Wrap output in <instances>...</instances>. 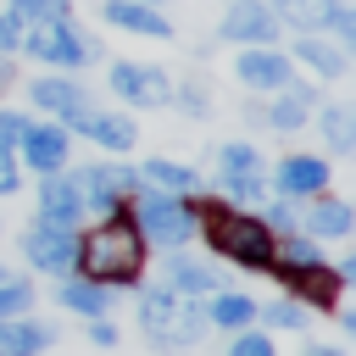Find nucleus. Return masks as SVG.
<instances>
[{
  "label": "nucleus",
  "instance_id": "obj_31",
  "mask_svg": "<svg viewBox=\"0 0 356 356\" xmlns=\"http://www.w3.org/2000/svg\"><path fill=\"white\" fill-rule=\"evenodd\" d=\"M328 28H334V33H339V50H345V44H356V11H350V6H345V0H339V6H334V22H328Z\"/></svg>",
  "mask_w": 356,
  "mask_h": 356
},
{
  "label": "nucleus",
  "instance_id": "obj_10",
  "mask_svg": "<svg viewBox=\"0 0 356 356\" xmlns=\"http://www.w3.org/2000/svg\"><path fill=\"white\" fill-rule=\"evenodd\" d=\"M28 95H33L39 111H50V117H61V122H83V111H89V95H83L72 78H33Z\"/></svg>",
  "mask_w": 356,
  "mask_h": 356
},
{
  "label": "nucleus",
  "instance_id": "obj_12",
  "mask_svg": "<svg viewBox=\"0 0 356 356\" xmlns=\"http://www.w3.org/2000/svg\"><path fill=\"white\" fill-rule=\"evenodd\" d=\"M234 72H239V83H250V89H284V83H289V56H278V50H267V44H250V50L234 61Z\"/></svg>",
  "mask_w": 356,
  "mask_h": 356
},
{
  "label": "nucleus",
  "instance_id": "obj_40",
  "mask_svg": "<svg viewBox=\"0 0 356 356\" xmlns=\"http://www.w3.org/2000/svg\"><path fill=\"white\" fill-rule=\"evenodd\" d=\"M0 278H6V273H0Z\"/></svg>",
  "mask_w": 356,
  "mask_h": 356
},
{
  "label": "nucleus",
  "instance_id": "obj_23",
  "mask_svg": "<svg viewBox=\"0 0 356 356\" xmlns=\"http://www.w3.org/2000/svg\"><path fill=\"white\" fill-rule=\"evenodd\" d=\"M145 178H150L156 189H167V195L195 189V167H184V161H145Z\"/></svg>",
  "mask_w": 356,
  "mask_h": 356
},
{
  "label": "nucleus",
  "instance_id": "obj_22",
  "mask_svg": "<svg viewBox=\"0 0 356 356\" xmlns=\"http://www.w3.org/2000/svg\"><path fill=\"white\" fill-rule=\"evenodd\" d=\"M61 300H67L72 312H83V317H100V312H106L100 278H72V284H61Z\"/></svg>",
  "mask_w": 356,
  "mask_h": 356
},
{
  "label": "nucleus",
  "instance_id": "obj_1",
  "mask_svg": "<svg viewBox=\"0 0 356 356\" xmlns=\"http://www.w3.org/2000/svg\"><path fill=\"white\" fill-rule=\"evenodd\" d=\"M78 267H83V278L134 284V273H139V228H134V222H122V217L100 222V228L78 245Z\"/></svg>",
  "mask_w": 356,
  "mask_h": 356
},
{
  "label": "nucleus",
  "instance_id": "obj_38",
  "mask_svg": "<svg viewBox=\"0 0 356 356\" xmlns=\"http://www.w3.org/2000/svg\"><path fill=\"white\" fill-rule=\"evenodd\" d=\"M17 184V167H11V156H6V145H0V189H11Z\"/></svg>",
  "mask_w": 356,
  "mask_h": 356
},
{
  "label": "nucleus",
  "instance_id": "obj_4",
  "mask_svg": "<svg viewBox=\"0 0 356 356\" xmlns=\"http://www.w3.org/2000/svg\"><path fill=\"white\" fill-rule=\"evenodd\" d=\"M139 323H145L156 339H178V345L200 339V328H206V317H200L195 306L172 300V289H150V295H145V312H139Z\"/></svg>",
  "mask_w": 356,
  "mask_h": 356
},
{
  "label": "nucleus",
  "instance_id": "obj_11",
  "mask_svg": "<svg viewBox=\"0 0 356 356\" xmlns=\"http://www.w3.org/2000/svg\"><path fill=\"white\" fill-rule=\"evenodd\" d=\"M72 184H78L83 206L111 211V206H117V195H128L139 178H134V172H117V167H83V172H72Z\"/></svg>",
  "mask_w": 356,
  "mask_h": 356
},
{
  "label": "nucleus",
  "instance_id": "obj_15",
  "mask_svg": "<svg viewBox=\"0 0 356 356\" xmlns=\"http://www.w3.org/2000/svg\"><path fill=\"white\" fill-rule=\"evenodd\" d=\"M17 145H22L28 167H39V172H56V167L67 161V134H61L56 122H44V128H33V122H28V134H22Z\"/></svg>",
  "mask_w": 356,
  "mask_h": 356
},
{
  "label": "nucleus",
  "instance_id": "obj_26",
  "mask_svg": "<svg viewBox=\"0 0 356 356\" xmlns=\"http://www.w3.org/2000/svg\"><path fill=\"white\" fill-rule=\"evenodd\" d=\"M278 273H295V267L284 261ZM295 284H300V295H306V300H317V306H334V289H339V278L317 273V261H312V273H295Z\"/></svg>",
  "mask_w": 356,
  "mask_h": 356
},
{
  "label": "nucleus",
  "instance_id": "obj_30",
  "mask_svg": "<svg viewBox=\"0 0 356 356\" xmlns=\"http://www.w3.org/2000/svg\"><path fill=\"white\" fill-rule=\"evenodd\" d=\"M28 284H11V278H0V317H17V312H28Z\"/></svg>",
  "mask_w": 356,
  "mask_h": 356
},
{
  "label": "nucleus",
  "instance_id": "obj_5",
  "mask_svg": "<svg viewBox=\"0 0 356 356\" xmlns=\"http://www.w3.org/2000/svg\"><path fill=\"white\" fill-rule=\"evenodd\" d=\"M222 39L228 44H273L278 39V17L267 11V0H234L222 11Z\"/></svg>",
  "mask_w": 356,
  "mask_h": 356
},
{
  "label": "nucleus",
  "instance_id": "obj_35",
  "mask_svg": "<svg viewBox=\"0 0 356 356\" xmlns=\"http://www.w3.org/2000/svg\"><path fill=\"white\" fill-rule=\"evenodd\" d=\"M306 261H317V234L312 239H289V267H306Z\"/></svg>",
  "mask_w": 356,
  "mask_h": 356
},
{
  "label": "nucleus",
  "instance_id": "obj_20",
  "mask_svg": "<svg viewBox=\"0 0 356 356\" xmlns=\"http://www.w3.org/2000/svg\"><path fill=\"white\" fill-rule=\"evenodd\" d=\"M100 150H128L134 145V117H117V111H83V122H78Z\"/></svg>",
  "mask_w": 356,
  "mask_h": 356
},
{
  "label": "nucleus",
  "instance_id": "obj_13",
  "mask_svg": "<svg viewBox=\"0 0 356 356\" xmlns=\"http://www.w3.org/2000/svg\"><path fill=\"white\" fill-rule=\"evenodd\" d=\"M39 211H44V222H56V228H72L78 217H83V195H78V184L72 178H39Z\"/></svg>",
  "mask_w": 356,
  "mask_h": 356
},
{
  "label": "nucleus",
  "instance_id": "obj_29",
  "mask_svg": "<svg viewBox=\"0 0 356 356\" xmlns=\"http://www.w3.org/2000/svg\"><path fill=\"white\" fill-rule=\"evenodd\" d=\"M323 134H328L334 150H350V145H356V117H350V106H328V111H323Z\"/></svg>",
  "mask_w": 356,
  "mask_h": 356
},
{
  "label": "nucleus",
  "instance_id": "obj_37",
  "mask_svg": "<svg viewBox=\"0 0 356 356\" xmlns=\"http://www.w3.org/2000/svg\"><path fill=\"white\" fill-rule=\"evenodd\" d=\"M300 217H295V206H273V217H267V228H295Z\"/></svg>",
  "mask_w": 356,
  "mask_h": 356
},
{
  "label": "nucleus",
  "instance_id": "obj_14",
  "mask_svg": "<svg viewBox=\"0 0 356 356\" xmlns=\"http://www.w3.org/2000/svg\"><path fill=\"white\" fill-rule=\"evenodd\" d=\"M106 22L145 33V39H172V22L161 17V6H139V0H106Z\"/></svg>",
  "mask_w": 356,
  "mask_h": 356
},
{
  "label": "nucleus",
  "instance_id": "obj_17",
  "mask_svg": "<svg viewBox=\"0 0 356 356\" xmlns=\"http://www.w3.org/2000/svg\"><path fill=\"white\" fill-rule=\"evenodd\" d=\"M323 184H328V161L323 156H289L278 167V189L284 195H317Z\"/></svg>",
  "mask_w": 356,
  "mask_h": 356
},
{
  "label": "nucleus",
  "instance_id": "obj_2",
  "mask_svg": "<svg viewBox=\"0 0 356 356\" xmlns=\"http://www.w3.org/2000/svg\"><path fill=\"white\" fill-rule=\"evenodd\" d=\"M211 245L228 256V261H239V267H273V228L261 222V217H245V211H222V206H211Z\"/></svg>",
  "mask_w": 356,
  "mask_h": 356
},
{
  "label": "nucleus",
  "instance_id": "obj_24",
  "mask_svg": "<svg viewBox=\"0 0 356 356\" xmlns=\"http://www.w3.org/2000/svg\"><path fill=\"white\" fill-rule=\"evenodd\" d=\"M306 222H312V234H328V239H334V234L350 228V206H345V200H317V206L306 211Z\"/></svg>",
  "mask_w": 356,
  "mask_h": 356
},
{
  "label": "nucleus",
  "instance_id": "obj_19",
  "mask_svg": "<svg viewBox=\"0 0 356 356\" xmlns=\"http://www.w3.org/2000/svg\"><path fill=\"white\" fill-rule=\"evenodd\" d=\"M312 100H317V95H312L306 83H295V78H289V83L278 89V100L267 106V122H273L278 134H289V128H300V122H306V111H312Z\"/></svg>",
  "mask_w": 356,
  "mask_h": 356
},
{
  "label": "nucleus",
  "instance_id": "obj_28",
  "mask_svg": "<svg viewBox=\"0 0 356 356\" xmlns=\"http://www.w3.org/2000/svg\"><path fill=\"white\" fill-rule=\"evenodd\" d=\"M11 17L22 28H39V22H61L67 17V0H11Z\"/></svg>",
  "mask_w": 356,
  "mask_h": 356
},
{
  "label": "nucleus",
  "instance_id": "obj_25",
  "mask_svg": "<svg viewBox=\"0 0 356 356\" xmlns=\"http://www.w3.org/2000/svg\"><path fill=\"white\" fill-rule=\"evenodd\" d=\"M167 284H172L178 295H206V289H217V278H211L206 267H195V261H172V267H167Z\"/></svg>",
  "mask_w": 356,
  "mask_h": 356
},
{
  "label": "nucleus",
  "instance_id": "obj_18",
  "mask_svg": "<svg viewBox=\"0 0 356 356\" xmlns=\"http://www.w3.org/2000/svg\"><path fill=\"white\" fill-rule=\"evenodd\" d=\"M334 6H339V0H267V11H273L278 22H295L300 33L328 28V22H334Z\"/></svg>",
  "mask_w": 356,
  "mask_h": 356
},
{
  "label": "nucleus",
  "instance_id": "obj_33",
  "mask_svg": "<svg viewBox=\"0 0 356 356\" xmlns=\"http://www.w3.org/2000/svg\"><path fill=\"white\" fill-rule=\"evenodd\" d=\"M28 134V117L22 111H0V145H17Z\"/></svg>",
  "mask_w": 356,
  "mask_h": 356
},
{
  "label": "nucleus",
  "instance_id": "obj_16",
  "mask_svg": "<svg viewBox=\"0 0 356 356\" xmlns=\"http://www.w3.org/2000/svg\"><path fill=\"white\" fill-rule=\"evenodd\" d=\"M295 61L312 67L317 78H345V67H350V56H345L339 44L317 39V33H300V39H295Z\"/></svg>",
  "mask_w": 356,
  "mask_h": 356
},
{
  "label": "nucleus",
  "instance_id": "obj_6",
  "mask_svg": "<svg viewBox=\"0 0 356 356\" xmlns=\"http://www.w3.org/2000/svg\"><path fill=\"white\" fill-rule=\"evenodd\" d=\"M139 222H145V234L161 239V245H184V239L195 234V217H189L172 195H145V200H139Z\"/></svg>",
  "mask_w": 356,
  "mask_h": 356
},
{
  "label": "nucleus",
  "instance_id": "obj_7",
  "mask_svg": "<svg viewBox=\"0 0 356 356\" xmlns=\"http://www.w3.org/2000/svg\"><path fill=\"white\" fill-rule=\"evenodd\" d=\"M111 89H117L122 100H134V106H167V100H172L167 72H156V67H134V61H117V67H111Z\"/></svg>",
  "mask_w": 356,
  "mask_h": 356
},
{
  "label": "nucleus",
  "instance_id": "obj_39",
  "mask_svg": "<svg viewBox=\"0 0 356 356\" xmlns=\"http://www.w3.org/2000/svg\"><path fill=\"white\" fill-rule=\"evenodd\" d=\"M139 6H161V0H139Z\"/></svg>",
  "mask_w": 356,
  "mask_h": 356
},
{
  "label": "nucleus",
  "instance_id": "obj_9",
  "mask_svg": "<svg viewBox=\"0 0 356 356\" xmlns=\"http://www.w3.org/2000/svg\"><path fill=\"white\" fill-rule=\"evenodd\" d=\"M28 261L44 267V273H67V267H78V239H72V228L39 222V228L28 234Z\"/></svg>",
  "mask_w": 356,
  "mask_h": 356
},
{
  "label": "nucleus",
  "instance_id": "obj_36",
  "mask_svg": "<svg viewBox=\"0 0 356 356\" xmlns=\"http://www.w3.org/2000/svg\"><path fill=\"white\" fill-rule=\"evenodd\" d=\"M17 44H22V22L6 11V17H0V56H6V50H17Z\"/></svg>",
  "mask_w": 356,
  "mask_h": 356
},
{
  "label": "nucleus",
  "instance_id": "obj_27",
  "mask_svg": "<svg viewBox=\"0 0 356 356\" xmlns=\"http://www.w3.org/2000/svg\"><path fill=\"white\" fill-rule=\"evenodd\" d=\"M206 317H211V323H217V328H245V323H250V317H256V306H250V300H245V295H217V300H211V312H206Z\"/></svg>",
  "mask_w": 356,
  "mask_h": 356
},
{
  "label": "nucleus",
  "instance_id": "obj_3",
  "mask_svg": "<svg viewBox=\"0 0 356 356\" xmlns=\"http://www.w3.org/2000/svg\"><path fill=\"white\" fill-rule=\"evenodd\" d=\"M17 50H28V56H39V61H50V67H83V61L100 56V44H95L89 33H78L67 17H61V22H39V28H22V44H17Z\"/></svg>",
  "mask_w": 356,
  "mask_h": 356
},
{
  "label": "nucleus",
  "instance_id": "obj_32",
  "mask_svg": "<svg viewBox=\"0 0 356 356\" xmlns=\"http://www.w3.org/2000/svg\"><path fill=\"white\" fill-rule=\"evenodd\" d=\"M267 323H273V328H300L306 312H300L295 300H278V306H267Z\"/></svg>",
  "mask_w": 356,
  "mask_h": 356
},
{
  "label": "nucleus",
  "instance_id": "obj_21",
  "mask_svg": "<svg viewBox=\"0 0 356 356\" xmlns=\"http://www.w3.org/2000/svg\"><path fill=\"white\" fill-rule=\"evenodd\" d=\"M50 345V328L44 323H28V317H0V350L6 356H33Z\"/></svg>",
  "mask_w": 356,
  "mask_h": 356
},
{
  "label": "nucleus",
  "instance_id": "obj_8",
  "mask_svg": "<svg viewBox=\"0 0 356 356\" xmlns=\"http://www.w3.org/2000/svg\"><path fill=\"white\" fill-rule=\"evenodd\" d=\"M217 167H222V184H228V195H239V200H256V195L267 189L261 156H256L250 145H222V150H217Z\"/></svg>",
  "mask_w": 356,
  "mask_h": 356
},
{
  "label": "nucleus",
  "instance_id": "obj_34",
  "mask_svg": "<svg viewBox=\"0 0 356 356\" xmlns=\"http://www.w3.org/2000/svg\"><path fill=\"white\" fill-rule=\"evenodd\" d=\"M228 356H273V339H267V334H245Z\"/></svg>",
  "mask_w": 356,
  "mask_h": 356
}]
</instances>
